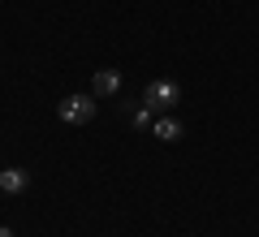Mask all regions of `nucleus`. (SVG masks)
<instances>
[{
  "label": "nucleus",
  "instance_id": "nucleus-1",
  "mask_svg": "<svg viewBox=\"0 0 259 237\" xmlns=\"http://www.w3.org/2000/svg\"><path fill=\"white\" fill-rule=\"evenodd\" d=\"M143 104H147L151 112H168L173 104H182V86H177L173 78H156V82H147V91H143Z\"/></svg>",
  "mask_w": 259,
  "mask_h": 237
},
{
  "label": "nucleus",
  "instance_id": "nucleus-2",
  "mask_svg": "<svg viewBox=\"0 0 259 237\" xmlns=\"http://www.w3.org/2000/svg\"><path fill=\"white\" fill-rule=\"evenodd\" d=\"M56 117L69 121V125H87V121L95 117V95H65V100L56 104Z\"/></svg>",
  "mask_w": 259,
  "mask_h": 237
},
{
  "label": "nucleus",
  "instance_id": "nucleus-3",
  "mask_svg": "<svg viewBox=\"0 0 259 237\" xmlns=\"http://www.w3.org/2000/svg\"><path fill=\"white\" fill-rule=\"evenodd\" d=\"M30 185L26 168H0V194H22Z\"/></svg>",
  "mask_w": 259,
  "mask_h": 237
},
{
  "label": "nucleus",
  "instance_id": "nucleus-4",
  "mask_svg": "<svg viewBox=\"0 0 259 237\" xmlns=\"http://www.w3.org/2000/svg\"><path fill=\"white\" fill-rule=\"evenodd\" d=\"M91 91H95V95H117V91H121V73H117V69H100V73L91 78Z\"/></svg>",
  "mask_w": 259,
  "mask_h": 237
},
{
  "label": "nucleus",
  "instance_id": "nucleus-5",
  "mask_svg": "<svg viewBox=\"0 0 259 237\" xmlns=\"http://www.w3.org/2000/svg\"><path fill=\"white\" fill-rule=\"evenodd\" d=\"M151 134H156L160 143H177V138H182V125H177L173 117H160V121H151Z\"/></svg>",
  "mask_w": 259,
  "mask_h": 237
},
{
  "label": "nucleus",
  "instance_id": "nucleus-6",
  "mask_svg": "<svg viewBox=\"0 0 259 237\" xmlns=\"http://www.w3.org/2000/svg\"><path fill=\"white\" fill-rule=\"evenodd\" d=\"M0 237H13V233H9V228H5V224H0Z\"/></svg>",
  "mask_w": 259,
  "mask_h": 237
}]
</instances>
